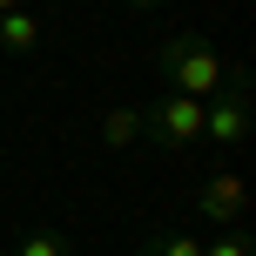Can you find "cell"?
I'll return each mask as SVG.
<instances>
[{
    "mask_svg": "<svg viewBox=\"0 0 256 256\" xmlns=\"http://www.w3.org/2000/svg\"><path fill=\"white\" fill-rule=\"evenodd\" d=\"M155 68H162V81L176 94H196V102H209V94H222V81H230V68H222V54L209 48L202 34H168L162 48H155Z\"/></svg>",
    "mask_w": 256,
    "mask_h": 256,
    "instance_id": "1",
    "label": "cell"
},
{
    "mask_svg": "<svg viewBox=\"0 0 256 256\" xmlns=\"http://www.w3.org/2000/svg\"><path fill=\"white\" fill-rule=\"evenodd\" d=\"M250 122H256L250 74H243V68H230L222 94H209V102H202V142H216V148H243V142H250Z\"/></svg>",
    "mask_w": 256,
    "mask_h": 256,
    "instance_id": "2",
    "label": "cell"
},
{
    "mask_svg": "<svg viewBox=\"0 0 256 256\" xmlns=\"http://www.w3.org/2000/svg\"><path fill=\"white\" fill-rule=\"evenodd\" d=\"M142 135H155L162 148H189V142H202V102L196 94H155L148 108H142Z\"/></svg>",
    "mask_w": 256,
    "mask_h": 256,
    "instance_id": "3",
    "label": "cell"
},
{
    "mask_svg": "<svg viewBox=\"0 0 256 256\" xmlns=\"http://www.w3.org/2000/svg\"><path fill=\"white\" fill-rule=\"evenodd\" d=\"M196 216L216 222V230H243V216H250V176L243 168H216V176L196 189Z\"/></svg>",
    "mask_w": 256,
    "mask_h": 256,
    "instance_id": "4",
    "label": "cell"
},
{
    "mask_svg": "<svg viewBox=\"0 0 256 256\" xmlns=\"http://www.w3.org/2000/svg\"><path fill=\"white\" fill-rule=\"evenodd\" d=\"M40 40H48V14L40 7H14V14H0V54H34Z\"/></svg>",
    "mask_w": 256,
    "mask_h": 256,
    "instance_id": "5",
    "label": "cell"
},
{
    "mask_svg": "<svg viewBox=\"0 0 256 256\" xmlns=\"http://www.w3.org/2000/svg\"><path fill=\"white\" fill-rule=\"evenodd\" d=\"M135 256H202V236L196 230H155L135 243Z\"/></svg>",
    "mask_w": 256,
    "mask_h": 256,
    "instance_id": "6",
    "label": "cell"
},
{
    "mask_svg": "<svg viewBox=\"0 0 256 256\" xmlns=\"http://www.w3.org/2000/svg\"><path fill=\"white\" fill-rule=\"evenodd\" d=\"M102 142L108 148H135L142 142V108H108L102 115Z\"/></svg>",
    "mask_w": 256,
    "mask_h": 256,
    "instance_id": "7",
    "label": "cell"
},
{
    "mask_svg": "<svg viewBox=\"0 0 256 256\" xmlns=\"http://www.w3.org/2000/svg\"><path fill=\"white\" fill-rule=\"evenodd\" d=\"M14 256H74V243H68L61 230H27V236H20V250H14Z\"/></svg>",
    "mask_w": 256,
    "mask_h": 256,
    "instance_id": "8",
    "label": "cell"
},
{
    "mask_svg": "<svg viewBox=\"0 0 256 256\" xmlns=\"http://www.w3.org/2000/svg\"><path fill=\"white\" fill-rule=\"evenodd\" d=\"M202 256H256V243H250V230H216V236H202Z\"/></svg>",
    "mask_w": 256,
    "mask_h": 256,
    "instance_id": "9",
    "label": "cell"
},
{
    "mask_svg": "<svg viewBox=\"0 0 256 256\" xmlns=\"http://www.w3.org/2000/svg\"><path fill=\"white\" fill-rule=\"evenodd\" d=\"M14 7H27V0H0V14H14Z\"/></svg>",
    "mask_w": 256,
    "mask_h": 256,
    "instance_id": "10",
    "label": "cell"
},
{
    "mask_svg": "<svg viewBox=\"0 0 256 256\" xmlns=\"http://www.w3.org/2000/svg\"><path fill=\"white\" fill-rule=\"evenodd\" d=\"M128 7H162V0H128Z\"/></svg>",
    "mask_w": 256,
    "mask_h": 256,
    "instance_id": "11",
    "label": "cell"
}]
</instances>
